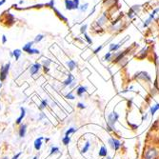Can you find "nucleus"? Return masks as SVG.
<instances>
[{
  "label": "nucleus",
  "instance_id": "9",
  "mask_svg": "<svg viewBox=\"0 0 159 159\" xmlns=\"http://www.w3.org/2000/svg\"><path fill=\"white\" fill-rule=\"evenodd\" d=\"M107 22V16H106V13H104L102 15V16H100L97 21H96V24H97V26L99 27H102L103 25H105V23Z\"/></svg>",
  "mask_w": 159,
  "mask_h": 159
},
{
  "label": "nucleus",
  "instance_id": "45",
  "mask_svg": "<svg viewBox=\"0 0 159 159\" xmlns=\"http://www.w3.org/2000/svg\"><path fill=\"white\" fill-rule=\"evenodd\" d=\"M5 2H6V0H1V1H0V6H2Z\"/></svg>",
  "mask_w": 159,
  "mask_h": 159
},
{
  "label": "nucleus",
  "instance_id": "21",
  "mask_svg": "<svg viewBox=\"0 0 159 159\" xmlns=\"http://www.w3.org/2000/svg\"><path fill=\"white\" fill-rule=\"evenodd\" d=\"M13 56H14V58H15V60H18L19 59V57L21 56V50H19V49H16V50H14L13 52V53H12Z\"/></svg>",
  "mask_w": 159,
  "mask_h": 159
},
{
  "label": "nucleus",
  "instance_id": "43",
  "mask_svg": "<svg viewBox=\"0 0 159 159\" xmlns=\"http://www.w3.org/2000/svg\"><path fill=\"white\" fill-rule=\"evenodd\" d=\"M20 155H21V153H19V154H17L16 155H14V156H13V157L12 158V159H18V157H19Z\"/></svg>",
  "mask_w": 159,
  "mask_h": 159
},
{
  "label": "nucleus",
  "instance_id": "15",
  "mask_svg": "<svg viewBox=\"0 0 159 159\" xmlns=\"http://www.w3.org/2000/svg\"><path fill=\"white\" fill-rule=\"evenodd\" d=\"M52 10L54 11V13H55V14H56L57 15V16L59 17V19H61L62 21H64V22H67L68 21V19L64 16V15H63L58 10H56V9H55V8H52Z\"/></svg>",
  "mask_w": 159,
  "mask_h": 159
},
{
  "label": "nucleus",
  "instance_id": "33",
  "mask_svg": "<svg viewBox=\"0 0 159 159\" xmlns=\"http://www.w3.org/2000/svg\"><path fill=\"white\" fill-rule=\"evenodd\" d=\"M47 105H48V102H47V100H43V101L41 102L40 106H39V109L42 110V109L46 108V107H47Z\"/></svg>",
  "mask_w": 159,
  "mask_h": 159
},
{
  "label": "nucleus",
  "instance_id": "46",
  "mask_svg": "<svg viewBox=\"0 0 159 159\" xmlns=\"http://www.w3.org/2000/svg\"><path fill=\"white\" fill-rule=\"evenodd\" d=\"M34 159H38V158H37V156H35V157H34Z\"/></svg>",
  "mask_w": 159,
  "mask_h": 159
},
{
  "label": "nucleus",
  "instance_id": "35",
  "mask_svg": "<svg viewBox=\"0 0 159 159\" xmlns=\"http://www.w3.org/2000/svg\"><path fill=\"white\" fill-rule=\"evenodd\" d=\"M73 1L74 4V10L79 9V7H80V5H79V1H80V0H73Z\"/></svg>",
  "mask_w": 159,
  "mask_h": 159
},
{
  "label": "nucleus",
  "instance_id": "3",
  "mask_svg": "<svg viewBox=\"0 0 159 159\" xmlns=\"http://www.w3.org/2000/svg\"><path fill=\"white\" fill-rule=\"evenodd\" d=\"M10 66H11L10 63H7V64L4 65L1 68V70H0V80L1 81H4L7 78L8 74H9V70H10Z\"/></svg>",
  "mask_w": 159,
  "mask_h": 159
},
{
  "label": "nucleus",
  "instance_id": "19",
  "mask_svg": "<svg viewBox=\"0 0 159 159\" xmlns=\"http://www.w3.org/2000/svg\"><path fill=\"white\" fill-rule=\"evenodd\" d=\"M121 47V44L120 43H118V44H110V52H116L119 48Z\"/></svg>",
  "mask_w": 159,
  "mask_h": 159
},
{
  "label": "nucleus",
  "instance_id": "23",
  "mask_svg": "<svg viewBox=\"0 0 159 159\" xmlns=\"http://www.w3.org/2000/svg\"><path fill=\"white\" fill-rule=\"evenodd\" d=\"M158 110H159V104H155L154 106H153L152 108H150V114L154 115Z\"/></svg>",
  "mask_w": 159,
  "mask_h": 159
},
{
  "label": "nucleus",
  "instance_id": "42",
  "mask_svg": "<svg viewBox=\"0 0 159 159\" xmlns=\"http://www.w3.org/2000/svg\"><path fill=\"white\" fill-rule=\"evenodd\" d=\"M6 42H7V37H6V35H3L2 36V43L5 44Z\"/></svg>",
  "mask_w": 159,
  "mask_h": 159
},
{
  "label": "nucleus",
  "instance_id": "13",
  "mask_svg": "<svg viewBox=\"0 0 159 159\" xmlns=\"http://www.w3.org/2000/svg\"><path fill=\"white\" fill-rule=\"evenodd\" d=\"M67 66H68V68L70 69V70H74L76 68L77 64H76V62H75L74 60H69V61L67 62Z\"/></svg>",
  "mask_w": 159,
  "mask_h": 159
},
{
  "label": "nucleus",
  "instance_id": "28",
  "mask_svg": "<svg viewBox=\"0 0 159 159\" xmlns=\"http://www.w3.org/2000/svg\"><path fill=\"white\" fill-rule=\"evenodd\" d=\"M112 57H113V53L112 52H107L106 54H105V56H104V60L105 61H110V59H112Z\"/></svg>",
  "mask_w": 159,
  "mask_h": 159
},
{
  "label": "nucleus",
  "instance_id": "11",
  "mask_svg": "<svg viewBox=\"0 0 159 159\" xmlns=\"http://www.w3.org/2000/svg\"><path fill=\"white\" fill-rule=\"evenodd\" d=\"M42 141H43V137H39V138L35 139V141H34V149L36 150H39L41 149Z\"/></svg>",
  "mask_w": 159,
  "mask_h": 159
},
{
  "label": "nucleus",
  "instance_id": "26",
  "mask_svg": "<svg viewBox=\"0 0 159 159\" xmlns=\"http://www.w3.org/2000/svg\"><path fill=\"white\" fill-rule=\"evenodd\" d=\"M88 7H89V4H88V3H85V4H83L82 6L79 7V10H80V12L84 13V12H86L87 10H88Z\"/></svg>",
  "mask_w": 159,
  "mask_h": 159
},
{
  "label": "nucleus",
  "instance_id": "34",
  "mask_svg": "<svg viewBox=\"0 0 159 159\" xmlns=\"http://www.w3.org/2000/svg\"><path fill=\"white\" fill-rule=\"evenodd\" d=\"M62 141H63V144H64V145H68L70 143V138L69 136H65L64 138H63Z\"/></svg>",
  "mask_w": 159,
  "mask_h": 159
},
{
  "label": "nucleus",
  "instance_id": "25",
  "mask_svg": "<svg viewBox=\"0 0 159 159\" xmlns=\"http://www.w3.org/2000/svg\"><path fill=\"white\" fill-rule=\"evenodd\" d=\"M90 146H91L90 142H87L86 144H85V146L83 147V149H82V150H81V152H82L83 154L87 153V152H88V150H89V149H90Z\"/></svg>",
  "mask_w": 159,
  "mask_h": 159
},
{
  "label": "nucleus",
  "instance_id": "44",
  "mask_svg": "<svg viewBox=\"0 0 159 159\" xmlns=\"http://www.w3.org/2000/svg\"><path fill=\"white\" fill-rule=\"evenodd\" d=\"M44 70H45V73H48V71L50 70L49 67H44Z\"/></svg>",
  "mask_w": 159,
  "mask_h": 159
},
{
  "label": "nucleus",
  "instance_id": "30",
  "mask_svg": "<svg viewBox=\"0 0 159 159\" xmlns=\"http://www.w3.org/2000/svg\"><path fill=\"white\" fill-rule=\"evenodd\" d=\"M58 153H59V149H58L57 147H52V148L51 149L50 154L52 155V154H58Z\"/></svg>",
  "mask_w": 159,
  "mask_h": 159
},
{
  "label": "nucleus",
  "instance_id": "4",
  "mask_svg": "<svg viewBox=\"0 0 159 159\" xmlns=\"http://www.w3.org/2000/svg\"><path fill=\"white\" fill-rule=\"evenodd\" d=\"M108 142H109L110 147L114 150H118L119 149L121 148V145H122L121 142L119 140H117L116 138H110Z\"/></svg>",
  "mask_w": 159,
  "mask_h": 159
},
{
  "label": "nucleus",
  "instance_id": "27",
  "mask_svg": "<svg viewBox=\"0 0 159 159\" xmlns=\"http://www.w3.org/2000/svg\"><path fill=\"white\" fill-rule=\"evenodd\" d=\"M159 12V8H157V9H154L152 13H150V16H149V18H150V19H154V16H155V14Z\"/></svg>",
  "mask_w": 159,
  "mask_h": 159
},
{
  "label": "nucleus",
  "instance_id": "1",
  "mask_svg": "<svg viewBox=\"0 0 159 159\" xmlns=\"http://www.w3.org/2000/svg\"><path fill=\"white\" fill-rule=\"evenodd\" d=\"M119 119V114L116 112H113L109 114L108 115V121H107V127L110 132L115 130V123L118 121Z\"/></svg>",
  "mask_w": 159,
  "mask_h": 159
},
{
  "label": "nucleus",
  "instance_id": "8",
  "mask_svg": "<svg viewBox=\"0 0 159 159\" xmlns=\"http://www.w3.org/2000/svg\"><path fill=\"white\" fill-rule=\"evenodd\" d=\"M136 75H137L136 76L137 78H141L145 81H150V76L147 73H145V71H140V73L136 74Z\"/></svg>",
  "mask_w": 159,
  "mask_h": 159
},
{
  "label": "nucleus",
  "instance_id": "36",
  "mask_svg": "<svg viewBox=\"0 0 159 159\" xmlns=\"http://www.w3.org/2000/svg\"><path fill=\"white\" fill-rule=\"evenodd\" d=\"M87 28H88V26H87V25H83V26H81V28H80V33L83 34H86Z\"/></svg>",
  "mask_w": 159,
  "mask_h": 159
},
{
  "label": "nucleus",
  "instance_id": "37",
  "mask_svg": "<svg viewBox=\"0 0 159 159\" xmlns=\"http://www.w3.org/2000/svg\"><path fill=\"white\" fill-rule=\"evenodd\" d=\"M66 98H68V99H70V100H74L75 97H74V95L71 93V92H69L67 95H66Z\"/></svg>",
  "mask_w": 159,
  "mask_h": 159
},
{
  "label": "nucleus",
  "instance_id": "6",
  "mask_svg": "<svg viewBox=\"0 0 159 159\" xmlns=\"http://www.w3.org/2000/svg\"><path fill=\"white\" fill-rule=\"evenodd\" d=\"M127 53V51H124V52H117L114 54V63H119L123 58H125V55Z\"/></svg>",
  "mask_w": 159,
  "mask_h": 159
},
{
  "label": "nucleus",
  "instance_id": "10",
  "mask_svg": "<svg viewBox=\"0 0 159 159\" xmlns=\"http://www.w3.org/2000/svg\"><path fill=\"white\" fill-rule=\"evenodd\" d=\"M65 7L68 11L74 10V4L73 0H65Z\"/></svg>",
  "mask_w": 159,
  "mask_h": 159
},
{
  "label": "nucleus",
  "instance_id": "24",
  "mask_svg": "<svg viewBox=\"0 0 159 159\" xmlns=\"http://www.w3.org/2000/svg\"><path fill=\"white\" fill-rule=\"evenodd\" d=\"M43 39H44V34H38V35L35 36L34 42V43H38V42H40L41 40H43Z\"/></svg>",
  "mask_w": 159,
  "mask_h": 159
},
{
  "label": "nucleus",
  "instance_id": "18",
  "mask_svg": "<svg viewBox=\"0 0 159 159\" xmlns=\"http://www.w3.org/2000/svg\"><path fill=\"white\" fill-rule=\"evenodd\" d=\"M98 154H99V156H101V157H105V156H107V155H108V152H107L106 147L102 146V147L100 148V150H99Z\"/></svg>",
  "mask_w": 159,
  "mask_h": 159
},
{
  "label": "nucleus",
  "instance_id": "2",
  "mask_svg": "<svg viewBox=\"0 0 159 159\" xmlns=\"http://www.w3.org/2000/svg\"><path fill=\"white\" fill-rule=\"evenodd\" d=\"M158 154L159 153L155 148H149L144 154V159H156Z\"/></svg>",
  "mask_w": 159,
  "mask_h": 159
},
{
  "label": "nucleus",
  "instance_id": "32",
  "mask_svg": "<svg viewBox=\"0 0 159 159\" xmlns=\"http://www.w3.org/2000/svg\"><path fill=\"white\" fill-rule=\"evenodd\" d=\"M84 37H85V39H86V41L88 42L89 44H92V38L87 34H84Z\"/></svg>",
  "mask_w": 159,
  "mask_h": 159
},
{
  "label": "nucleus",
  "instance_id": "5",
  "mask_svg": "<svg viewBox=\"0 0 159 159\" xmlns=\"http://www.w3.org/2000/svg\"><path fill=\"white\" fill-rule=\"evenodd\" d=\"M139 11H140V6L139 5L132 6L131 9L129 10V12H128V17L130 19H132L134 16V15H136L139 13Z\"/></svg>",
  "mask_w": 159,
  "mask_h": 159
},
{
  "label": "nucleus",
  "instance_id": "22",
  "mask_svg": "<svg viewBox=\"0 0 159 159\" xmlns=\"http://www.w3.org/2000/svg\"><path fill=\"white\" fill-rule=\"evenodd\" d=\"M147 52H148V48H147V47H146V48H143V49L139 52V56H138V57L141 58V59L144 58V57H145V56H144V53L147 54Z\"/></svg>",
  "mask_w": 159,
  "mask_h": 159
},
{
  "label": "nucleus",
  "instance_id": "29",
  "mask_svg": "<svg viewBox=\"0 0 159 159\" xmlns=\"http://www.w3.org/2000/svg\"><path fill=\"white\" fill-rule=\"evenodd\" d=\"M39 52H39L38 50H36V49H33V48H31V50L28 51V53H29V54H39Z\"/></svg>",
  "mask_w": 159,
  "mask_h": 159
},
{
  "label": "nucleus",
  "instance_id": "7",
  "mask_svg": "<svg viewBox=\"0 0 159 159\" xmlns=\"http://www.w3.org/2000/svg\"><path fill=\"white\" fill-rule=\"evenodd\" d=\"M40 68H41V64H39V63H35V64H34L33 66H31V68H30V73H31V75H34V74H36L38 71H39V70H40Z\"/></svg>",
  "mask_w": 159,
  "mask_h": 159
},
{
  "label": "nucleus",
  "instance_id": "31",
  "mask_svg": "<svg viewBox=\"0 0 159 159\" xmlns=\"http://www.w3.org/2000/svg\"><path fill=\"white\" fill-rule=\"evenodd\" d=\"M75 131H76V129H74V128H70V129H69V130L66 132V133H65V136H69L70 133L75 132Z\"/></svg>",
  "mask_w": 159,
  "mask_h": 159
},
{
  "label": "nucleus",
  "instance_id": "40",
  "mask_svg": "<svg viewBox=\"0 0 159 159\" xmlns=\"http://www.w3.org/2000/svg\"><path fill=\"white\" fill-rule=\"evenodd\" d=\"M47 6H49L50 8H52H52H54V0H51V1L47 4Z\"/></svg>",
  "mask_w": 159,
  "mask_h": 159
},
{
  "label": "nucleus",
  "instance_id": "12",
  "mask_svg": "<svg viewBox=\"0 0 159 159\" xmlns=\"http://www.w3.org/2000/svg\"><path fill=\"white\" fill-rule=\"evenodd\" d=\"M26 132H27V126L25 124H23L20 126V129H19V136L20 137H24L26 134Z\"/></svg>",
  "mask_w": 159,
  "mask_h": 159
},
{
  "label": "nucleus",
  "instance_id": "16",
  "mask_svg": "<svg viewBox=\"0 0 159 159\" xmlns=\"http://www.w3.org/2000/svg\"><path fill=\"white\" fill-rule=\"evenodd\" d=\"M74 82V76H73V74H69L68 75V77H67V79L66 80L63 82V84H64V86H70L71 83Z\"/></svg>",
  "mask_w": 159,
  "mask_h": 159
},
{
  "label": "nucleus",
  "instance_id": "38",
  "mask_svg": "<svg viewBox=\"0 0 159 159\" xmlns=\"http://www.w3.org/2000/svg\"><path fill=\"white\" fill-rule=\"evenodd\" d=\"M51 64V61L49 60V59H45L44 60V62H43V65H44V67H49V65Z\"/></svg>",
  "mask_w": 159,
  "mask_h": 159
},
{
  "label": "nucleus",
  "instance_id": "17",
  "mask_svg": "<svg viewBox=\"0 0 159 159\" xmlns=\"http://www.w3.org/2000/svg\"><path fill=\"white\" fill-rule=\"evenodd\" d=\"M20 110H21V114H20V116L17 118V120H16V123H17V124H20L21 121L23 120V118L25 117V115H26V110L24 109L23 107H22Z\"/></svg>",
  "mask_w": 159,
  "mask_h": 159
},
{
  "label": "nucleus",
  "instance_id": "47",
  "mask_svg": "<svg viewBox=\"0 0 159 159\" xmlns=\"http://www.w3.org/2000/svg\"><path fill=\"white\" fill-rule=\"evenodd\" d=\"M0 87H1V83H0Z\"/></svg>",
  "mask_w": 159,
  "mask_h": 159
},
{
  "label": "nucleus",
  "instance_id": "14",
  "mask_svg": "<svg viewBox=\"0 0 159 159\" xmlns=\"http://www.w3.org/2000/svg\"><path fill=\"white\" fill-rule=\"evenodd\" d=\"M86 92H87V87H84V86L78 87V89L76 90V93H77L78 96H81V95L84 94Z\"/></svg>",
  "mask_w": 159,
  "mask_h": 159
},
{
  "label": "nucleus",
  "instance_id": "41",
  "mask_svg": "<svg viewBox=\"0 0 159 159\" xmlns=\"http://www.w3.org/2000/svg\"><path fill=\"white\" fill-rule=\"evenodd\" d=\"M77 107H78L79 109H85V108H86V106L83 104V103H78V104H77Z\"/></svg>",
  "mask_w": 159,
  "mask_h": 159
},
{
  "label": "nucleus",
  "instance_id": "20",
  "mask_svg": "<svg viewBox=\"0 0 159 159\" xmlns=\"http://www.w3.org/2000/svg\"><path fill=\"white\" fill-rule=\"evenodd\" d=\"M34 41H31V42H28L25 46L23 47V51L24 52H28V51L29 50H31V48H33V44H34Z\"/></svg>",
  "mask_w": 159,
  "mask_h": 159
},
{
  "label": "nucleus",
  "instance_id": "39",
  "mask_svg": "<svg viewBox=\"0 0 159 159\" xmlns=\"http://www.w3.org/2000/svg\"><path fill=\"white\" fill-rule=\"evenodd\" d=\"M102 48H103V46H99V47H97L96 49H95V50L93 51V53H95V54L98 53V52L102 50Z\"/></svg>",
  "mask_w": 159,
  "mask_h": 159
}]
</instances>
